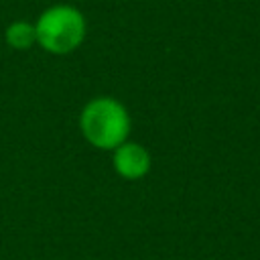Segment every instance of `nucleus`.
Masks as SVG:
<instances>
[{"label":"nucleus","mask_w":260,"mask_h":260,"mask_svg":"<svg viewBox=\"0 0 260 260\" xmlns=\"http://www.w3.org/2000/svg\"><path fill=\"white\" fill-rule=\"evenodd\" d=\"M79 126L91 146L114 150L124 144L130 134V116L118 100L95 98L81 110Z\"/></svg>","instance_id":"obj_1"},{"label":"nucleus","mask_w":260,"mask_h":260,"mask_svg":"<svg viewBox=\"0 0 260 260\" xmlns=\"http://www.w3.org/2000/svg\"><path fill=\"white\" fill-rule=\"evenodd\" d=\"M37 43L53 55L75 51L85 39V18L71 4L49 6L35 22Z\"/></svg>","instance_id":"obj_2"},{"label":"nucleus","mask_w":260,"mask_h":260,"mask_svg":"<svg viewBox=\"0 0 260 260\" xmlns=\"http://www.w3.org/2000/svg\"><path fill=\"white\" fill-rule=\"evenodd\" d=\"M114 169L122 179H142L150 171V154L136 142H124L114 148Z\"/></svg>","instance_id":"obj_3"},{"label":"nucleus","mask_w":260,"mask_h":260,"mask_svg":"<svg viewBox=\"0 0 260 260\" xmlns=\"http://www.w3.org/2000/svg\"><path fill=\"white\" fill-rule=\"evenodd\" d=\"M6 43L14 49H30L37 43V30L35 24L28 20H14L6 28Z\"/></svg>","instance_id":"obj_4"}]
</instances>
